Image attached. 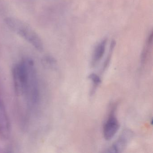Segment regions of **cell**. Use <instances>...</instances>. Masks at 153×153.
Returning <instances> with one entry per match:
<instances>
[{
	"label": "cell",
	"mask_w": 153,
	"mask_h": 153,
	"mask_svg": "<svg viewBox=\"0 0 153 153\" xmlns=\"http://www.w3.org/2000/svg\"><path fill=\"white\" fill-rule=\"evenodd\" d=\"M12 73L16 94L24 97L28 108H34L39 103L40 90L33 61L29 59L22 60L15 65Z\"/></svg>",
	"instance_id": "1"
},
{
	"label": "cell",
	"mask_w": 153,
	"mask_h": 153,
	"mask_svg": "<svg viewBox=\"0 0 153 153\" xmlns=\"http://www.w3.org/2000/svg\"><path fill=\"white\" fill-rule=\"evenodd\" d=\"M5 21L12 31L23 37L38 51H42L43 45L42 39L29 25L15 18H7Z\"/></svg>",
	"instance_id": "2"
},
{
	"label": "cell",
	"mask_w": 153,
	"mask_h": 153,
	"mask_svg": "<svg viewBox=\"0 0 153 153\" xmlns=\"http://www.w3.org/2000/svg\"><path fill=\"white\" fill-rule=\"evenodd\" d=\"M115 108H113L104 125V137L108 141L112 139L120 128V123L115 114Z\"/></svg>",
	"instance_id": "3"
},
{
	"label": "cell",
	"mask_w": 153,
	"mask_h": 153,
	"mask_svg": "<svg viewBox=\"0 0 153 153\" xmlns=\"http://www.w3.org/2000/svg\"><path fill=\"white\" fill-rule=\"evenodd\" d=\"M130 131L125 130L121 134L118 140L107 149V153H119L122 152L127 146L132 136Z\"/></svg>",
	"instance_id": "4"
},
{
	"label": "cell",
	"mask_w": 153,
	"mask_h": 153,
	"mask_svg": "<svg viewBox=\"0 0 153 153\" xmlns=\"http://www.w3.org/2000/svg\"><path fill=\"white\" fill-rule=\"evenodd\" d=\"M10 126L6 107L3 101L0 98V136L3 139L9 137Z\"/></svg>",
	"instance_id": "5"
},
{
	"label": "cell",
	"mask_w": 153,
	"mask_h": 153,
	"mask_svg": "<svg viewBox=\"0 0 153 153\" xmlns=\"http://www.w3.org/2000/svg\"><path fill=\"white\" fill-rule=\"evenodd\" d=\"M107 43V39L105 38L98 43L96 46L93 52L91 62V64L93 67L96 66L102 59L105 53Z\"/></svg>",
	"instance_id": "6"
},
{
	"label": "cell",
	"mask_w": 153,
	"mask_h": 153,
	"mask_svg": "<svg viewBox=\"0 0 153 153\" xmlns=\"http://www.w3.org/2000/svg\"><path fill=\"white\" fill-rule=\"evenodd\" d=\"M88 79L93 82V89L92 90V94L94 93L96 89L97 88V87L101 84L102 82L101 78L98 75L95 73H91L89 75L88 77Z\"/></svg>",
	"instance_id": "7"
},
{
	"label": "cell",
	"mask_w": 153,
	"mask_h": 153,
	"mask_svg": "<svg viewBox=\"0 0 153 153\" xmlns=\"http://www.w3.org/2000/svg\"><path fill=\"white\" fill-rule=\"evenodd\" d=\"M115 45H116V42L114 40H113L111 42V45H110V48H109V52H108L107 58H106V59L105 61L104 64L103 68V71H104L106 68L109 66L111 58L112 56L113 53L114 48H115Z\"/></svg>",
	"instance_id": "8"
}]
</instances>
